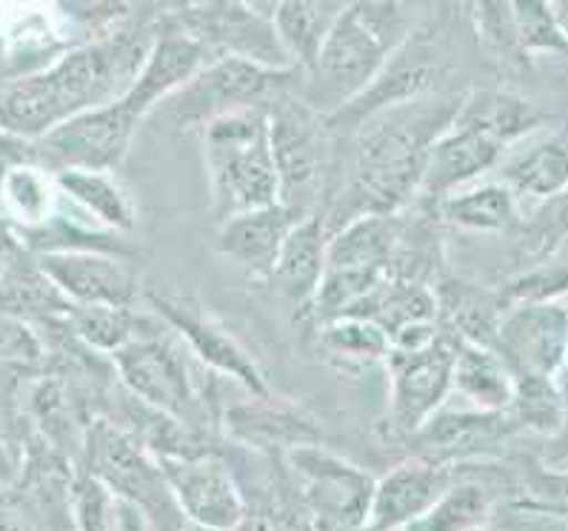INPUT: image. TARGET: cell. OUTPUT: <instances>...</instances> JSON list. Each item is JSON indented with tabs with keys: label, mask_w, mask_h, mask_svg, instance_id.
<instances>
[{
	"label": "cell",
	"mask_w": 568,
	"mask_h": 531,
	"mask_svg": "<svg viewBox=\"0 0 568 531\" xmlns=\"http://www.w3.org/2000/svg\"><path fill=\"white\" fill-rule=\"evenodd\" d=\"M169 23L201 43L209 54L223 52L274 69L295 67L277 41L272 21L254 14L241 0H206L201 7L172 18Z\"/></svg>",
	"instance_id": "cell-9"
},
{
	"label": "cell",
	"mask_w": 568,
	"mask_h": 531,
	"mask_svg": "<svg viewBox=\"0 0 568 531\" xmlns=\"http://www.w3.org/2000/svg\"><path fill=\"white\" fill-rule=\"evenodd\" d=\"M201 129L214 215L226 221L241 212L277 203L281 186L268 141L266 109L226 112Z\"/></svg>",
	"instance_id": "cell-6"
},
{
	"label": "cell",
	"mask_w": 568,
	"mask_h": 531,
	"mask_svg": "<svg viewBox=\"0 0 568 531\" xmlns=\"http://www.w3.org/2000/svg\"><path fill=\"white\" fill-rule=\"evenodd\" d=\"M551 3H555V7H557V3H562V0H551Z\"/></svg>",
	"instance_id": "cell-40"
},
{
	"label": "cell",
	"mask_w": 568,
	"mask_h": 531,
	"mask_svg": "<svg viewBox=\"0 0 568 531\" xmlns=\"http://www.w3.org/2000/svg\"><path fill=\"white\" fill-rule=\"evenodd\" d=\"M457 94H420L368 115L357 132L355 169L346 192L323 208L328 237L363 215H392L420 188L432 143L452 126Z\"/></svg>",
	"instance_id": "cell-2"
},
{
	"label": "cell",
	"mask_w": 568,
	"mask_h": 531,
	"mask_svg": "<svg viewBox=\"0 0 568 531\" xmlns=\"http://www.w3.org/2000/svg\"><path fill=\"white\" fill-rule=\"evenodd\" d=\"M201 3H206V0H132V9L141 7L149 14H158V18L172 21V18H178V14L189 12L194 7H201Z\"/></svg>",
	"instance_id": "cell-35"
},
{
	"label": "cell",
	"mask_w": 568,
	"mask_h": 531,
	"mask_svg": "<svg viewBox=\"0 0 568 531\" xmlns=\"http://www.w3.org/2000/svg\"><path fill=\"white\" fill-rule=\"evenodd\" d=\"M297 81H303L297 67L274 69L232 54H217L163 103L181 126H206L214 118L237 109H266L277 94L292 92Z\"/></svg>",
	"instance_id": "cell-8"
},
{
	"label": "cell",
	"mask_w": 568,
	"mask_h": 531,
	"mask_svg": "<svg viewBox=\"0 0 568 531\" xmlns=\"http://www.w3.org/2000/svg\"><path fill=\"white\" fill-rule=\"evenodd\" d=\"M452 386L477 409L497 411L511 406L515 395V375L491 346L475 344L463 337L455 346V364H452Z\"/></svg>",
	"instance_id": "cell-24"
},
{
	"label": "cell",
	"mask_w": 568,
	"mask_h": 531,
	"mask_svg": "<svg viewBox=\"0 0 568 531\" xmlns=\"http://www.w3.org/2000/svg\"><path fill=\"white\" fill-rule=\"evenodd\" d=\"M443 221L471 232H508L517 226V197L503 183L452 192L440 201Z\"/></svg>",
	"instance_id": "cell-27"
},
{
	"label": "cell",
	"mask_w": 568,
	"mask_h": 531,
	"mask_svg": "<svg viewBox=\"0 0 568 531\" xmlns=\"http://www.w3.org/2000/svg\"><path fill=\"white\" fill-rule=\"evenodd\" d=\"M152 38L118 27L72 47L49 67L18 74L0 89V132L41 141L72 118L106 106L134 83Z\"/></svg>",
	"instance_id": "cell-1"
},
{
	"label": "cell",
	"mask_w": 568,
	"mask_h": 531,
	"mask_svg": "<svg viewBox=\"0 0 568 531\" xmlns=\"http://www.w3.org/2000/svg\"><path fill=\"white\" fill-rule=\"evenodd\" d=\"M348 0H283L274 9L272 27L288 61L301 72L315 63L326 34L332 32Z\"/></svg>",
	"instance_id": "cell-23"
},
{
	"label": "cell",
	"mask_w": 568,
	"mask_h": 531,
	"mask_svg": "<svg viewBox=\"0 0 568 531\" xmlns=\"http://www.w3.org/2000/svg\"><path fill=\"white\" fill-rule=\"evenodd\" d=\"M241 3L243 7L252 9L254 14H261V18H266V21H272L274 9L281 7L283 0H241Z\"/></svg>",
	"instance_id": "cell-37"
},
{
	"label": "cell",
	"mask_w": 568,
	"mask_h": 531,
	"mask_svg": "<svg viewBox=\"0 0 568 531\" xmlns=\"http://www.w3.org/2000/svg\"><path fill=\"white\" fill-rule=\"evenodd\" d=\"M515 415L508 409L497 411H440L428 417L415 431L420 446V460L428 466H446L455 460L475 458L495 451L517 429Z\"/></svg>",
	"instance_id": "cell-17"
},
{
	"label": "cell",
	"mask_w": 568,
	"mask_h": 531,
	"mask_svg": "<svg viewBox=\"0 0 568 531\" xmlns=\"http://www.w3.org/2000/svg\"><path fill=\"white\" fill-rule=\"evenodd\" d=\"M149 300H152L154 312L192 346V351L201 357L203 364L234 377L252 395L268 397L266 380H263L261 369L254 366L252 357L237 346L232 335H226L221 326L214 324L212 317H206V312L197 303L169 295H149Z\"/></svg>",
	"instance_id": "cell-16"
},
{
	"label": "cell",
	"mask_w": 568,
	"mask_h": 531,
	"mask_svg": "<svg viewBox=\"0 0 568 531\" xmlns=\"http://www.w3.org/2000/svg\"><path fill=\"white\" fill-rule=\"evenodd\" d=\"M209 61L212 54L189 34L178 29L161 32L152 38L146 61L132 86L106 106L83 112L63 126L52 129L41 141H32L34 163L47 161L54 172L58 169L112 172L126 157L138 123Z\"/></svg>",
	"instance_id": "cell-3"
},
{
	"label": "cell",
	"mask_w": 568,
	"mask_h": 531,
	"mask_svg": "<svg viewBox=\"0 0 568 531\" xmlns=\"http://www.w3.org/2000/svg\"><path fill=\"white\" fill-rule=\"evenodd\" d=\"M323 346L335 360L346 366H372L386 360L388 335L366 317H335L323 324Z\"/></svg>",
	"instance_id": "cell-30"
},
{
	"label": "cell",
	"mask_w": 568,
	"mask_h": 531,
	"mask_svg": "<svg viewBox=\"0 0 568 531\" xmlns=\"http://www.w3.org/2000/svg\"><path fill=\"white\" fill-rule=\"evenodd\" d=\"M542 123L546 118L540 109L520 94L475 89L468 98H460L452 126L428 149L417 192L428 201H443L457 186L495 169L508 149Z\"/></svg>",
	"instance_id": "cell-5"
},
{
	"label": "cell",
	"mask_w": 568,
	"mask_h": 531,
	"mask_svg": "<svg viewBox=\"0 0 568 531\" xmlns=\"http://www.w3.org/2000/svg\"><path fill=\"white\" fill-rule=\"evenodd\" d=\"M491 514L486 489L475 483L448 486L420 520L408 525L412 531H477Z\"/></svg>",
	"instance_id": "cell-31"
},
{
	"label": "cell",
	"mask_w": 568,
	"mask_h": 531,
	"mask_svg": "<svg viewBox=\"0 0 568 531\" xmlns=\"http://www.w3.org/2000/svg\"><path fill=\"white\" fill-rule=\"evenodd\" d=\"M54 9L63 21L83 32H112L132 12V0H54Z\"/></svg>",
	"instance_id": "cell-34"
},
{
	"label": "cell",
	"mask_w": 568,
	"mask_h": 531,
	"mask_svg": "<svg viewBox=\"0 0 568 531\" xmlns=\"http://www.w3.org/2000/svg\"><path fill=\"white\" fill-rule=\"evenodd\" d=\"M121 531H141V520H138V511L132 506L121 509Z\"/></svg>",
	"instance_id": "cell-38"
},
{
	"label": "cell",
	"mask_w": 568,
	"mask_h": 531,
	"mask_svg": "<svg viewBox=\"0 0 568 531\" xmlns=\"http://www.w3.org/2000/svg\"><path fill=\"white\" fill-rule=\"evenodd\" d=\"M54 188L72 197L78 206H83L98 223L112 226V229L129 232L134 226V208L129 203L126 192L118 186L109 172L98 169H58L54 172Z\"/></svg>",
	"instance_id": "cell-26"
},
{
	"label": "cell",
	"mask_w": 568,
	"mask_h": 531,
	"mask_svg": "<svg viewBox=\"0 0 568 531\" xmlns=\"http://www.w3.org/2000/svg\"><path fill=\"white\" fill-rule=\"evenodd\" d=\"M268 141L277 169V201L301 215L323 208V192L332 177L335 129L323 112L292 92L277 94L266 106Z\"/></svg>",
	"instance_id": "cell-7"
},
{
	"label": "cell",
	"mask_w": 568,
	"mask_h": 531,
	"mask_svg": "<svg viewBox=\"0 0 568 531\" xmlns=\"http://www.w3.org/2000/svg\"><path fill=\"white\" fill-rule=\"evenodd\" d=\"M72 306L74 303H69L67 295L49 280V275L38 266L29 249L14 257V263L0 280V315H9L23 324L69 315Z\"/></svg>",
	"instance_id": "cell-25"
},
{
	"label": "cell",
	"mask_w": 568,
	"mask_h": 531,
	"mask_svg": "<svg viewBox=\"0 0 568 531\" xmlns=\"http://www.w3.org/2000/svg\"><path fill=\"white\" fill-rule=\"evenodd\" d=\"M415 7L417 0H348L306 69L303 101L332 115L357 98L403 47Z\"/></svg>",
	"instance_id": "cell-4"
},
{
	"label": "cell",
	"mask_w": 568,
	"mask_h": 531,
	"mask_svg": "<svg viewBox=\"0 0 568 531\" xmlns=\"http://www.w3.org/2000/svg\"><path fill=\"white\" fill-rule=\"evenodd\" d=\"M306 215L295 212L286 203H272V206L241 212L226 221H221V235H217V249L257 277L272 275V266L277 261L283 241L292 232L297 221Z\"/></svg>",
	"instance_id": "cell-20"
},
{
	"label": "cell",
	"mask_w": 568,
	"mask_h": 531,
	"mask_svg": "<svg viewBox=\"0 0 568 531\" xmlns=\"http://www.w3.org/2000/svg\"><path fill=\"white\" fill-rule=\"evenodd\" d=\"M114 364L123 384L149 406L178 420H192L197 411V395L189 380L183 357L161 340V337H141L129 340L114 351Z\"/></svg>",
	"instance_id": "cell-13"
},
{
	"label": "cell",
	"mask_w": 568,
	"mask_h": 531,
	"mask_svg": "<svg viewBox=\"0 0 568 531\" xmlns=\"http://www.w3.org/2000/svg\"><path fill=\"white\" fill-rule=\"evenodd\" d=\"M508 411L517 423L535 429H555L562 415V397L555 386V377L515 375V395Z\"/></svg>",
	"instance_id": "cell-33"
},
{
	"label": "cell",
	"mask_w": 568,
	"mask_h": 531,
	"mask_svg": "<svg viewBox=\"0 0 568 531\" xmlns=\"http://www.w3.org/2000/svg\"><path fill=\"white\" fill-rule=\"evenodd\" d=\"M326 217H323V208H317L292 226L277 252V261L268 275L277 295L297 306H312L323 280V269H326Z\"/></svg>",
	"instance_id": "cell-21"
},
{
	"label": "cell",
	"mask_w": 568,
	"mask_h": 531,
	"mask_svg": "<svg viewBox=\"0 0 568 531\" xmlns=\"http://www.w3.org/2000/svg\"><path fill=\"white\" fill-rule=\"evenodd\" d=\"M452 486L446 466H428L423 460L397 466L372 489L363 531H403L420 520Z\"/></svg>",
	"instance_id": "cell-19"
},
{
	"label": "cell",
	"mask_w": 568,
	"mask_h": 531,
	"mask_svg": "<svg viewBox=\"0 0 568 531\" xmlns=\"http://www.w3.org/2000/svg\"><path fill=\"white\" fill-rule=\"evenodd\" d=\"M392 375V406L388 420L395 431L415 435L428 417L435 415L452 389V364L455 346L437 337L435 344L417 351H395L386 355Z\"/></svg>",
	"instance_id": "cell-11"
},
{
	"label": "cell",
	"mask_w": 568,
	"mask_h": 531,
	"mask_svg": "<svg viewBox=\"0 0 568 531\" xmlns=\"http://www.w3.org/2000/svg\"><path fill=\"white\" fill-rule=\"evenodd\" d=\"M69 324L83 344L101 351H118L134 340V317L123 306H72Z\"/></svg>",
	"instance_id": "cell-32"
},
{
	"label": "cell",
	"mask_w": 568,
	"mask_h": 531,
	"mask_svg": "<svg viewBox=\"0 0 568 531\" xmlns=\"http://www.w3.org/2000/svg\"><path fill=\"white\" fill-rule=\"evenodd\" d=\"M0 203L9 221L34 229L54 215V181L38 163H18L0 175Z\"/></svg>",
	"instance_id": "cell-28"
},
{
	"label": "cell",
	"mask_w": 568,
	"mask_h": 531,
	"mask_svg": "<svg viewBox=\"0 0 568 531\" xmlns=\"http://www.w3.org/2000/svg\"><path fill=\"white\" fill-rule=\"evenodd\" d=\"M89 458H92V478L98 483L146 511L149 518L163 523V529L183 514L174 503L161 466L149 463L146 455L112 426H94L89 438Z\"/></svg>",
	"instance_id": "cell-10"
},
{
	"label": "cell",
	"mask_w": 568,
	"mask_h": 531,
	"mask_svg": "<svg viewBox=\"0 0 568 531\" xmlns=\"http://www.w3.org/2000/svg\"><path fill=\"white\" fill-rule=\"evenodd\" d=\"M49 280L74 306H123L138 295L132 266L106 252H43L34 255Z\"/></svg>",
	"instance_id": "cell-15"
},
{
	"label": "cell",
	"mask_w": 568,
	"mask_h": 531,
	"mask_svg": "<svg viewBox=\"0 0 568 531\" xmlns=\"http://www.w3.org/2000/svg\"><path fill=\"white\" fill-rule=\"evenodd\" d=\"M568 181L566 132L535 137L503 163V186L515 197L551 201L562 197Z\"/></svg>",
	"instance_id": "cell-22"
},
{
	"label": "cell",
	"mask_w": 568,
	"mask_h": 531,
	"mask_svg": "<svg viewBox=\"0 0 568 531\" xmlns=\"http://www.w3.org/2000/svg\"><path fill=\"white\" fill-rule=\"evenodd\" d=\"M12 480V466H9V458L7 451H3V446H0V489Z\"/></svg>",
	"instance_id": "cell-39"
},
{
	"label": "cell",
	"mask_w": 568,
	"mask_h": 531,
	"mask_svg": "<svg viewBox=\"0 0 568 531\" xmlns=\"http://www.w3.org/2000/svg\"><path fill=\"white\" fill-rule=\"evenodd\" d=\"M568 317L562 303H520L503 317L491 349L506 360L511 375L555 377L566 364Z\"/></svg>",
	"instance_id": "cell-12"
},
{
	"label": "cell",
	"mask_w": 568,
	"mask_h": 531,
	"mask_svg": "<svg viewBox=\"0 0 568 531\" xmlns=\"http://www.w3.org/2000/svg\"><path fill=\"white\" fill-rule=\"evenodd\" d=\"M508 32L520 52H566V18L551 0H511Z\"/></svg>",
	"instance_id": "cell-29"
},
{
	"label": "cell",
	"mask_w": 568,
	"mask_h": 531,
	"mask_svg": "<svg viewBox=\"0 0 568 531\" xmlns=\"http://www.w3.org/2000/svg\"><path fill=\"white\" fill-rule=\"evenodd\" d=\"M161 471L178 509L194 523L214 531H232L246 514L234 480L212 458H194V455L169 458L166 455L161 458Z\"/></svg>",
	"instance_id": "cell-14"
},
{
	"label": "cell",
	"mask_w": 568,
	"mask_h": 531,
	"mask_svg": "<svg viewBox=\"0 0 568 531\" xmlns=\"http://www.w3.org/2000/svg\"><path fill=\"white\" fill-rule=\"evenodd\" d=\"M23 249L27 246L21 243V237L14 235L12 226L0 217V280H3V275H7V269L14 263V257L21 255Z\"/></svg>",
	"instance_id": "cell-36"
},
{
	"label": "cell",
	"mask_w": 568,
	"mask_h": 531,
	"mask_svg": "<svg viewBox=\"0 0 568 531\" xmlns=\"http://www.w3.org/2000/svg\"><path fill=\"white\" fill-rule=\"evenodd\" d=\"M295 466L308 478V498L326 531H355L366 523L368 498L375 486L363 471L317 449L295 451Z\"/></svg>",
	"instance_id": "cell-18"
}]
</instances>
